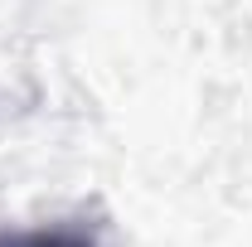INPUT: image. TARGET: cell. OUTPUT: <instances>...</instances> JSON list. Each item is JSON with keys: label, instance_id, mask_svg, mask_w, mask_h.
<instances>
[{"label": "cell", "instance_id": "1", "mask_svg": "<svg viewBox=\"0 0 252 247\" xmlns=\"http://www.w3.org/2000/svg\"><path fill=\"white\" fill-rule=\"evenodd\" d=\"M25 247H83V243H73V238H59V233H44V238H30Z\"/></svg>", "mask_w": 252, "mask_h": 247}]
</instances>
